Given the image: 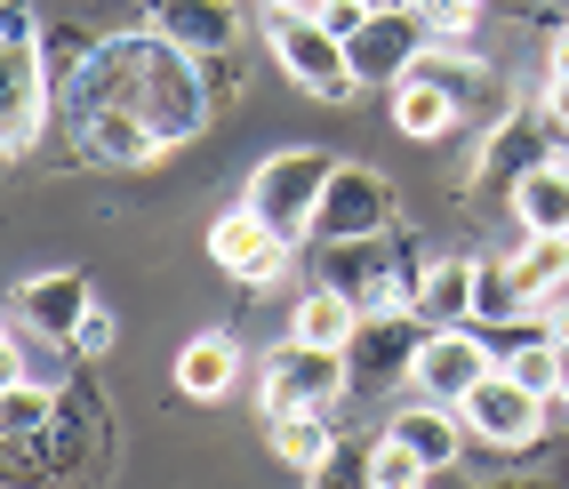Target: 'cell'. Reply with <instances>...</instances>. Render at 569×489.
<instances>
[{
	"mask_svg": "<svg viewBox=\"0 0 569 489\" xmlns=\"http://www.w3.org/2000/svg\"><path fill=\"white\" fill-rule=\"evenodd\" d=\"M57 121V72H49V24L32 17V0L0 9V153L32 161V144Z\"/></svg>",
	"mask_w": 569,
	"mask_h": 489,
	"instance_id": "7a4b0ae2",
	"label": "cell"
},
{
	"mask_svg": "<svg viewBox=\"0 0 569 489\" xmlns=\"http://www.w3.org/2000/svg\"><path fill=\"white\" fill-rule=\"evenodd\" d=\"M386 433H401L433 473H449V466L466 458V433H473V426H466V409H458V401H426V393H417L409 409H393V426H386Z\"/></svg>",
	"mask_w": 569,
	"mask_h": 489,
	"instance_id": "e0dca14e",
	"label": "cell"
},
{
	"mask_svg": "<svg viewBox=\"0 0 569 489\" xmlns=\"http://www.w3.org/2000/svg\"><path fill=\"white\" fill-rule=\"evenodd\" d=\"M353 393V361L337 346H306V337H289V346L264 353V386H257V409L264 418H281V409H337Z\"/></svg>",
	"mask_w": 569,
	"mask_h": 489,
	"instance_id": "5b68a950",
	"label": "cell"
},
{
	"mask_svg": "<svg viewBox=\"0 0 569 489\" xmlns=\"http://www.w3.org/2000/svg\"><path fill=\"white\" fill-rule=\"evenodd\" d=\"M97 104H121V112H137V121H153L169 144H193V137L209 129V112H217L201 57L177 49L169 32H153V24L104 32L97 57L57 81V121H72V112H97Z\"/></svg>",
	"mask_w": 569,
	"mask_h": 489,
	"instance_id": "6da1fadb",
	"label": "cell"
},
{
	"mask_svg": "<svg viewBox=\"0 0 569 489\" xmlns=\"http://www.w3.org/2000/svg\"><path fill=\"white\" fill-rule=\"evenodd\" d=\"M417 346H426V313H417V306L361 313L353 346H346V361H353V393H386V386H401L409 369H417Z\"/></svg>",
	"mask_w": 569,
	"mask_h": 489,
	"instance_id": "52a82bcc",
	"label": "cell"
},
{
	"mask_svg": "<svg viewBox=\"0 0 569 489\" xmlns=\"http://www.w3.org/2000/svg\"><path fill=\"white\" fill-rule=\"evenodd\" d=\"M489 369H498V346L481 337V321H466V329H426L409 386L426 393V401H466V393L489 378Z\"/></svg>",
	"mask_w": 569,
	"mask_h": 489,
	"instance_id": "ba28073f",
	"label": "cell"
},
{
	"mask_svg": "<svg viewBox=\"0 0 569 489\" xmlns=\"http://www.w3.org/2000/svg\"><path fill=\"white\" fill-rule=\"evenodd\" d=\"M346 49H353V72H361V89H393L417 72V57L433 49V24L417 17V9H369L353 32H346Z\"/></svg>",
	"mask_w": 569,
	"mask_h": 489,
	"instance_id": "8992f818",
	"label": "cell"
},
{
	"mask_svg": "<svg viewBox=\"0 0 569 489\" xmlns=\"http://www.w3.org/2000/svg\"><path fill=\"white\" fill-rule=\"evenodd\" d=\"M137 17L169 32L177 49L217 57V49H241V0H137Z\"/></svg>",
	"mask_w": 569,
	"mask_h": 489,
	"instance_id": "9a60e30c",
	"label": "cell"
},
{
	"mask_svg": "<svg viewBox=\"0 0 569 489\" xmlns=\"http://www.w3.org/2000/svg\"><path fill=\"white\" fill-rule=\"evenodd\" d=\"M329 177H337V161H329V153H313V144L264 153V161L249 169V209L273 224L281 241L306 249V241H313V217H321V193H329Z\"/></svg>",
	"mask_w": 569,
	"mask_h": 489,
	"instance_id": "277c9868",
	"label": "cell"
},
{
	"mask_svg": "<svg viewBox=\"0 0 569 489\" xmlns=\"http://www.w3.org/2000/svg\"><path fill=\"white\" fill-rule=\"evenodd\" d=\"M546 81H569V24L546 41Z\"/></svg>",
	"mask_w": 569,
	"mask_h": 489,
	"instance_id": "f1b7e54d",
	"label": "cell"
},
{
	"mask_svg": "<svg viewBox=\"0 0 569 489\" xmlns=\"http://www.w3.org/2000/svg\"><path fill=\"white\" fill-rule=\"evenodd\" d=\"M409 9L433 24V41H466V32H473V17L489 9V0H409Z\"/></svg>",
	"mask_w": 569,
	"mask_h": 489,
	"instance_id": "4316f807",
	"label": "cell"
},
{
	"mask_svg": "<svg viewBox=\"0 0 569 489\" xmlns=\"http://www.w3.org/2000/svg\"><path fill=\"white\" fill-rule=\"evenodd\" d=\"M353 329H361V306H353L346 289L313 281L306 297H297V321H289V337H306V346H337V353H346V346H353Z\"/></svg>",
	"mask_w": 569,
	"mask_h": 489,
	"instance_id": "7402d4cb",
	"label": "cell"
},
{
	"mask_svg": "<svg viewBox=\"0 0 569 489\" xmlns=\"http://www.w3.org/2000/svg\"><path fill=\"white\" fill-rule=\"evenodd\" d=\"M72 153H81L89 169H144V161H161L169 153V137L153 121H137V112L121 104H97V112H72Z\"/></svg>",
	"mask_w": 569,
	"mask_h": 489,
	"instance_id": "4fadbf2b",
	"label": "cell"
},
{
	"mask_svg": "<svg viewBox=\"0 0 569 489\" xmlns=\"http://www.w3.org/2000/svg\"><path fill=\"white\" fill-rule=\"evenodd\" d=\"M57 386L41 378H0V433H9V449H32L49 426H57Z\"/></svg>",
	"mask_w": 569,
	"mask_h": 489,
	"instance_id": "cb8c5ba5",
	"label": "cell"
},
{
	"mask_svg": "<svg viewBox=\"0 0 569 489\" xmlns=\"http://www.w3.org/2000/svg\"><path fill=\"white\" fill-rule=\"evenodd\" d=\"M506 209H513L521 233H569V153H553V161L529 169L513 193H506Z\"/></svg>",
	"mask_w": 569,
	"mask_h": 489,
	"instance_id": "d6986e66",
	"label": "cell"
},
{
	"mask_svg": "<svg viewBox=\"0 0 569 489\" xmlns=\"http://www.w3.org/2000/svg\"><path fill=\"white\" fill-rule=\"evenodd\" d=\"M209 257H217V266L233 273L241 289H273V281L289 273L297 241H281L273 224H264V217H257V209L241 201V209H224V217L209 224Z\"/></svg>",
	"mask_w": 569,
	"mask_h": 489,
	"instance_id": "7c38bea8",
	"label": "cell"
},
{
	"mask_svg": "<svg viewBox=\"0 0 569 489\" xmlns=\"http://www.w3.org/2000/svg\"><path fill=\"white\" fill-rule=\"evenodd\" d=\"M553 137H561V129L546 121V104H538V112H506V121L481 137V153H473V193H498V201H506L538 161H553Z\"/></svg>",
	"mask_w": 569,
	"mask_h": 489,
	"instance_id": "8fae6325",
	"label": "cell"
},
{
	"mask_svg": "<svg viewBox=\"0 0 569 489\" xmlns=\"http://www.w3.org/2000/svg\"><path fill=\"white\" fill-rule=\"evenodd\" d=\"M538 313H546V329H553V337H561V346H569V289H561V297H546V306H538Z\"/></svg>",
	"mask_w": 569,
	"mask_h": 489,
	"instance_id": "4dcf8cb0",
	"label": "cell"
},
{
	"mask_svg": "<svg viewBox=\"0 0 569 489\" xmlns=\"http://www.w3.org/2000/svg\"><path fill=\"white\" fill-rule=\"evenodd\" d=\"M529 313V297L513 289V266L506 257H481V297H473V321L481 329H506V321H521Z\"/></svg>",
	"mask_w": 569,
	"mask_h": 489,
	"instance_id": "d4e9b609",
	"label": "cell"
},
{
	"mask_svg": "<svg viewBox=\"0 0 569 489\" xmlns=\"http://www.w3.org/2000/svg\"><path fill=\"white\" fill-rule=\"evenodd\" d=\"M112 337H121V321H112L104 306H89V321L72 329V361H104V353H112Z\"/></svg>",
	"mask_w": 569,
	"mask_h": 489,
	"instance_id": "83f0119b",
	"label": "cell"
},
{
	"mask_svg": "<svg viewBox=\"0 0 569 489\" xmlns=\"http://www.w3.org/2000/svg\"><path fill=\"white\" fill-rule=\"evenodd\" d=\"M458 409H466L473 441H489V449H529V441L546 433V409H553V401H546V393H529L513 369H489V378H481Z\"/></svg>",
	"mask_w": 569,
	"mask_h": 489,
	"instance_id": "9c48e42d",
	"label": "cell"
},
{
	"mask_svg": "<svg viewBox=\"0 0 569 489\" xmlns=\"http://www.w3.org/2000/svg\"><path fill=\"white\" fill-rule=\"evenodd\" d=\"M9 306H17V329H32V337H49V346H64V353H72V329L89 321V306H97V297H89V281L72 273V266H57V273H32V281H17V297H9Z\"/></svg>",
	"mask_w": 569,
	"mask_h": 489,
	"instance_id": "5bb4252c",
	"label": "cell"
},
{
	"mask_svg": "<svg viewBox=\"0 0 569 489\" xmlns=\"http://www.w3.org/2000/svg\"><path fill=\"white\" fill-rule=\"evenodd\" d=\"M369 233H393V184L361 161H337L321 217H313V249L321 241H369Z\"/></svg>",
	"mask_w": 569,
	"mask_h": 489,
	"instance_id": "30bf717a",
	"label": "cell"
},
{
	"mask_svg": "<svg viewBox=\"0 0 569 489\" xmlns=\"http://www.w3.org/2000/svg\"><path fill=\"white\" fill-rule=\"evenodd\" d=\"M473 297H481V257H433V266L417 273V313H426V329H466Z\"/></svg>",
	"mask_w": 569,
	"mask_h": 489,
	"instance_id": "ac0fdd59",
	"label": "cell"
},
{
	"mask_svg": "<svg viewBox=\"0 0 569 489\" xmlns=\"http://www.w3.org/2000/svg\"><path fill=\"white\" fill-rule=\"evenodd\" d=\"M513 266V289L529 297V313L546 306V297L569 289V233H521V249L506 257Z\"/></svg>",
	"mask_w": 569,
	"mask_h": 489,
	"instance_id": "44dd1931",
	"label": "cell"
},
{
	"mask_svg": "<svg viewBox=\"0 0 569 489\" xmlns=\"http://www.w3.org/2000/svg\"><path fill=\"white\" fill-rule=\"evenodd\" d=\"M264 433H273V458L289 473H306V481H313V466L329 458V441H337L329 409H281V418H264Z\"/></svg>",
	"mask_w": 569,
	"mask_h": 489,
	"instance_id": "603a6c76",
	"label": "cell"
},
{
	"mask_svg": "<svg viewBox=\"0 0 569 489\" xmlns=\"http://www.w3.org/2000/svg\"><path fill=\"white\" fill-rule=\"evenodd\" d=\"M546 121L569 137V81H546Z\"/></svg>",
	"mask_w": 569,
	"mask_h": 489,
	"instance_id": "f546056e",
	"label": "cell"
},
{
	"mask_svg": "<svg viewBox=\"0 0 569 489\" xmlns=\"http://www.w3.org/2000/svg\"><path fill=\"white\" fill-rule=\"evenodd\" d=\"M241 386V346L224 329H201L193 346L177 353V393H193V401H224Z\"/></svg>",
	"mask_w": 569,
	"mask_h": 489,
	"instance_id": "ffe728a7",
	"label": "cell"
},
{
	"mask_svg": "<svg viewBox=\"0 0 569 489\" xmlns=\"http://www.w3.org/2000/svg\"><path fill=\"white\" fill-rule=\"evenodd\" d=\"M386 112H393V129H401L409 144H441L449 129H466V104L449 97L433 72H409V81H393V89H386Z\"/></svg>",
	"mask_w": 569,
	"mask_h": 489,
	"instance_id": "2e32d148",
	"label": "cell"
},
{
	"mask_svg": "<svg viewBox=\"0 0 569 489\" xmlns=\"http://www.w3.org/2000/svg\"><path fill=\"white\" fill-rule=\"evenodd\" d=\"M257 9H297V0H257Z\"/></svg>",
	"mask_w": 569,
	"mask_h": 489,
	"instance_id": "1f68e13d",
	"label": "cell"
},
{
	"mask_svg": "<svg viewBox=\"0 0 569 489\" xmlns=\"http://www.w3.org/2000/svg\"><path fill=\"white\" fill-rule=\"evenodd\" d=\"M417 481H433V466L417 458L401 433H377L369 441V489H417Z\"/></svg>",
	"mask_w": 569,
	"mask_h": 489,
	"instance_id": "484cf974",
	"label": "cell"
},
{
	"mask_svg": "<svg viewBox=\"0 0 569 489\" xmlns=\"http://www.w3.org/2000/svg\"><path fill=\"white\" fill-rule=\"evenodd\" d=\"M264 49H273V64H281L306 97H321V104H346V97L361 89L346 32H329V24L306 17V9H264Z\"/></svg>",
	"mask_w": 569,
	"mask_h": 489,
	"instance_id": "3957f363",
	"label": "cell"
}]
</instances>
